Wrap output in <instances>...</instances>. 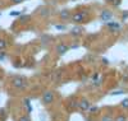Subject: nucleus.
Segmentation results:
<instances>
[{
	"label": "nucleus",
	"instance_id": "2eb2a0df",
	"mask_svg": "<svg viewBox=\"0 0 128 121\" xmlns=\"http://www.w3.org/2000/svg\"><path fill=\"white\" fill-rule=\"evenodd\" d=\"M18 121H31V117L28 115H23V116H20L18 119Z\"/></svg>",
	"mask_w": 128,
	"mask_h": 121
},
{
	"label": "nucleus",
	"instance_id": "9d476101",
	"mask_svg": "<svg viewBox=\"0 0 128 121\" xmlns=\"http://www.w3.org/2000/svg\"><path fill=\"white\" fill-rule=\"evenodd\" d=\"M8 47V41L4 38H0V51H3Z\"/></svg>",
	"mask_w": 128,
	"mask_h": 121
},
{
	"label": "nucleus",
	"instance_id": "f3484780",
	"mask_svg": "<svg viewBox=\"0 0 128 121\" xmlns=\"http://www.w3.org/2000/svg\"><path fill=\"white\" fill-rule=\"evenodd\" d=\"M120 1H122V0H113V1H112V5L115 6V8H118V6L120 5Z\"/></svg>",
	"mask_w": 128,
	"mask_h": 121
},
{
	"label": "nucleus",
	"instance_id": "412c9836",
	"mask_svg": "<svg viewBox=\"0 0 128 121\" xmlns=\"http://www.w3.org/2000/svg\"><path fill=\"white\" fill-rule=\"evenodd\" d=\"M5 58H6V52H0V61L5 60Z\"/></svg>",
	"mask_w": 128,
	"mask_h": 121
},
{
	"label": "nucleus",
	"instance_id": "5701e85b",
	"mask_svg": "<svg viewBox=\"0 0 128 121\" xmlns=\"http://www.w3.org/2000/svg\"><path fill=\"white\" fill-rule=\"evenodd\" d=\"M10 1H12L13 4H20V3H23L24 0H10Z\"/></svg>",
	"mask_w": 128,
	"mask_h": 121
},
{
	"label": "nucleus",
	"instance_id": "1a4fd4ad",
	"mask_svg": "<svg viewBox=\"0 0 128 121\" xmlns=\"http://www.w3.org/2000/svg\"><path fill=\"white\" fill-rule=\"evenodd\" d=\"M81 32H82V28H81V27H74V28L72 29V32H70V35H72V36H80Z\"/></svg>",
	"mask_w": 128,
	"mask_h": 121
},
{
	"label": "nucleus",
	"instance_id": "393cba45",
	"mask_svg": "<svg viewBox=\"0 0 128 121\" xmlns=\"http://www.w3.org/2000/svg\"><path fill=\"white\" fill-rule=\"evenodd\" d=\"M127 18H128V13H124V15H123V19H124V20H126V19H127Z\"/></svg>",
	"mask_w": 128,
	"mask_h": 121
},
{
	"label": "nucleus",
	"instance_id": "f257e3e1",
	"mask_svg": "<svg viewBox=\"0 0 128 121\" xmlns=\"http://www.w3.org/2000/svg\"><path fill=\"white\" fill-rule=\"evenodd\" d=\"M12 85L17 88V89H26L28 85V82L24 76H14L12 79Z\"/></svg>",
	"mask_w": 128,
	"mask_h": 121
},
{
	"label": "nucleus",
	"instance_id": "ddd939ff",
	"mask_svg": "<svg viewBox=\"0 0 128 121\" xmlns=\"http://www.w3.org/2000/svg\"><path fill=\"white\" fill-rule=\"evenodd\" d=\"M68 107H69L70 110H73V108H76V107H78V101H72V102H69Z\"/></svg>",
	"mask_w": 128,
	"mask_h": 121
},
{
	"label": "nucleus",
	"instance_id": "39448f33",
	"mask_svg": "<svg viewBox=\"0 0 128 121\" xmlns=\"http://www.w3.org/2000/svg\"><path fill=\"white\" fill-rule=\"evenodd\" d=\"M106 26H108V28H109L112 32H114V33L119 32V31H120V28H122L120 23H118V22H113V20L106 22Z\"/></svg>",
	"mask_w": 128,
	"mask_h": 121
},
{
	"label": "nucleus",
	"instance_id": "6e6552de",
	"mask_svg": "<svg viewBox=\"0 0 128 121\" xmlns=\"http://www.w3.org/2000/svg\"><path fill=\"white\" fill-rule=\"evenodd\" d=\"M59 17H60L63 20H67V19L70 18V12H69V10H67V9H63V10H60Z\"/></svg>",
	"mask_w": 128,
	"mask_h": 121
},
{
	"label": "nucleus",
	"instance_id": "f8f14e48",
	"mask_svg": "<svg viewBox=\"0 0 128 121\" xmlns=\"http://www.w3.org/2000/svg\"><path fill=\"white\" fill-rule=\"evenodd\" d=\"M10 17H19V15H22V12H19V10H13V12H10L9 13Z\"/></svg>",
	"mask_w": 128,
	"mask_h": 121
},
{
	"label": "nucleus",
	"instance_id": "a211bd4d",
	"mask_svg": "<svg viewBox=\"0 0 128 121\" xmlns=\"http://www.w3.org/2000/svg\"><path fill=\"white\" fill-rule=\"evenodd\" d=\"M123 93H124V91H123V89H119V91H114V92H112L110 94H112V96H116V94H123Z\"/></svg>",
	"mask_w": 128,
	"mask_h": 121
},
{
	"label": "nucleus",
	"instance_id": "4468645a",
	"mask_svg": "<svg viewBox=\"0 0 128 121\" xmlns=\"http://www.w3.org/2000/svg\"><path fill=\"white\" fill-rule=\"evenodd\" d=\"M114 121H127V117L124 115H118L114 119Z\"/></svg>",
	"mask_w": 128,
	"mask_h": 121
},
{
	"label": "nucleus",
	"instance_id": "7ed1b4c3",
	"mask_svg": "<svg viewBox=\"0 0 128 121\" xmlns=\"http://www.w3.org/2000/svg\"><path fill=\"white\" fill-rule=\"evenodd\" d=\"M54 92H51V91H46L42 93V97H41V101L44 105H50L54 102Z\"/></svg>",
	"mask_w": 128,
	"mask_h": 121
},
{
	"label": "nucleus",
	"instance_id": "0eeeda50",
	"mask_svg": "<svg viewBox=\"0 0 128 121\" xmlns=\"http://www.w3.org/2000/svg\"><path fill=\"white\" fill-rule=\"evenodd\" d=\"M90 107H91V102L88 100H86V98H83V100H81L78 102V108L81 111H88Z\"/></svg>",
	"mask_w": 128,
	"mask_h": 121
},
{
	"label": "nucleus",
	"instance_id": "423d86ee",
	"mask_svg": "<svg viewBox=\"0 0 128 121\" xmlns=\"http://www.w3.org/2000/svg\"><path fill=\"white\" fill-rule=\"evenodd\" d=\"M68 50H69V46L67 45V43H64V42L58 43L56 47H55V51H56L58 55H64L66 52H68Z\"/></svg>",
	"mask_w": 128,
	"mask_h": 121
},
{
	"label": "nucleus",
	"instance_id": "b1692460",
	"mask_svg": "<svg viewBox=\"0 0 128 121\" xmlns=\"http://www.w3.org/2000/svg\"><path fill=\"white\" fill-rule=\"evenodd\" d=\"M26 19H28V15H23L22 18H20V20H26Z\"/></svg>",
	"mask_w": 128,
	"mask_h": 121
},
{
	"label": "nucleus",
	"instance_id": "20e7f679",
	"mask_svg": "<svg viewBox=\"0 0 128 121\" xmlns=\"http://www.w3.org/2000/svg\"><path fill=\"white\" fill-rule=\"evenodd\" d=\"M112 18H113V12L112 10H108V9H104V10H101V13H100V19L102 20V22H109V20H112Z\"/></svg>",
	"mask_w": 128,
	"mask_h": 121
},
{
	"label": "nucleus",
	"instance_id": "cd10ccee",
	"mask_svg": "<svg viewBox=\"0 0 128 121\" xmlns=\"http://www.w3.org/2000/svg\"><path fill=\"white\" fill-rule=\"evenodd\" d=\"M0 17H2V14H0Z\"/></svg>",
	"mask_w": 128,
	"mask_h": 121
},
{
	"label": "nucleus",
	"instance_id": "a878e982",
	"mask_svg": "<svg viewBox=\"0 0 128 121\" xmlns=\"http://www.w3.org/2000/svg\"><path fill=\"white\" fill-rule=\"evenodd\" d=\"M102 62H104L105 65H108V64H109V62H108V60H106V59H104V60H102Z\"/></svg>",
	"mask_w": 128,
	"mask_h": 121
},
{
	"label": "nucleus",
	"instance_id": "aec40b11",
	"mask_svg": "<svg viewBox=\"0 0 128 121\" xmlns=\"http://www.w3.org/2000/svg\"><path fill=\"white\" fill-rule=\"evenodd\" d=\"M55 28H56L58 31H64L67 27H66V26H62V24H55Z\"/></svg>",
	"mask_w": 128,
	"mask_h": 121
},
{
	"label": "nucleus",
	"instance_id": "4be33fe9",
	"mask_svg": "<svg viewBox=\"0 0 128 121\" xmlns=\"http://www.w3.org/2000/svg\"><path fill=\"white\" fill-rule=\"evenodd\" d=\"M98 110H99L98 107H90V110H88V111H90L91 114H95L96 111H98Z\"/></svg>",
	"mask_w": 128,
	"mask_h": 121
},
{
	"label": "nucleus",
	"instance_id": "bb28decb",
	"mask_svg": "<svg viewBox=\"0 0 128 121\" xmlns=\"http://www.w3.org/2000/svg\"><path fill=\"white\" fill-rule=\"evenodd\" d=\"M105 1H106V3H112V1H113V0H105Z\"/></svg>",
	"mask_w": 128,
	"mask_h": 121
},
{
	"label": "nucleus",
	"instance_id": "9b49d317",
	"mask_svg": "<svg viewBox=\"0 0 128 121\" xmlns=\"http://www.w3.org/2000/svg\"><path fill=\"white\" fill-rule=\"evenodd\" d=\"M23 105L28 108V114L32 111V107H31V100H30V98H24V100H23Z\"/></svg>",
	"mask_w": 128,
	"mask_h": 121
},
{
	"label": "nucleus",
	"instance_id": "6ab92c4d",
	"mask_svg": "<svg viewBox=\"0 0 128 121\" xmlns=\"http://www.w3.org/2000/svg\"><path fill=\"white\" fill-rule=\"evenodd\" d=\"M101 121H114V120H113V119H112L109 115H105V116L101 119Z\"/></svg>",
	"mask_w": 128,
	"mask_h": 121
},
{
	"label": "nucleus",
	"instance_id": "dca6fc26",
	"mask_svg": "<svg viewBox=\"0 0 128 121\" xmlns=\"http://www.w3.org/2000/svg\"><path fill=\"white\" fill-rule=\"evenodd\" d=\"M120 106H122L123 108H128V98H126V100H123V101L120 102Z\"/></svg>",
	"mask_w": 128,
	"mask_h": 121
},
{
	"label": "nucleus",
	"instance_id": "f03ea898",
	"mask_svg": "<svg viewBox=\"0 0 128 121\" xmlns=\"http://www.w3.org/2000/svg\"><path fill=\"white\" fill-rule=\"evenodd\" d=\"M87 15V10H82V12H76L72 15V22L73 23H83L84 18Z\"/></svg>",
	"mask_w": 128,
	"mask_h": 121
}]
</instances>
